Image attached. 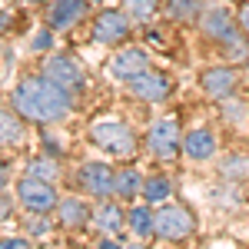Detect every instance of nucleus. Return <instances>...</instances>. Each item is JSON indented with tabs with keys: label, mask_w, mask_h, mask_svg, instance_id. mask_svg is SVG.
I'll use <instances>...</instances> for the list:
<instances>
[{
	"label": "nucleus",
	"mask_w": 249,
	"mask_h": 249,
	"mask_svg": "<svg viewBox=\"0 0 249 249\" xmlns=\"http://www.w3.org/2000/svg\"><path fill=\"white\" fill-rule=\"evenodd\" d=\"M27 176H37V179H47V183H53L60 176V170L53 166V160H30V166H27Z\"/></svg>",
	"instance_id": "obj_22"
},
{
	"label": "nucleus",
	"mask_w": 249,
	"mask_h": 249,
	"mask_svg": "<svg viewBox=\"0 0 249 249\" xmlns=\"http://www.w3.org/2000/svg\"><path fill=\"white\" fill-rule=\"evenodd\" d=\"M90 219H93V226H96V230H100V232H107V236L120 232V230H123V223H126L123 210H120L116 203H110V196L96 203V210L90 213Z\"/></svg>",
	"instance_id": "obj_14"
},
{
	"label": "nucleus",
	"mask_w": 249,
	"mask_h": 249,
	"mask_svg": "<svg viewBox=\"0 0 249 249\" xmlns=\"http://www.w3.org/2000/svg\"><path fill=\"white\" fill-rule=\"evenodd\" d=\"M130 83V90H133V96H140V100H146V103H163L166 96L173 93V83L163 73H153V70H143L140 77L126 80Z\"/></svg>",
	"instance_id": "obj_11"
},
{
	"label": "nucleus",
	"mask_w": 249,
	"mask_h": 249,
	"mask_svg": "<svg viewBox=\"0 0 249 249\" xmlns=\"http://www.w3.org/2000/svg\"><path fill=\"white\" fill-rule=\"evenodd\" d=\"M183 153L190 156V160H196V163L210 160V156L216 153V136H213V130L196 126L190 133H183Z\"/></svg>",
	"instance_id": "obj_13"
},
{
	"label": "nucleus",
	"mask_w": 249,
	"mask_h": 249,
	"mask_svg": "<svg viewBox=\"0 0 249 249\" xmlns=\"http://www.w3.org/2000/svg\"><path fill=\"white\" fill-rule=\"evenodd\" d=\"M130 37V14L126 10H116V7H107L100 10L93 20V40L103 43V47H116Z\"/></svg>",
	"instance_id": "obj_6"
},
{
	"label": "nucleus",
	"mask_w": 249,
	"mask_h": 249,
	"mask_svg": "<svg viewBox=\"0 0 249 249\" xmlns=\"http://www.w3.org/2000/svg\"><path fill=\"white\" fill-rule=\"evenodd\" d=\"M236 83H239L236 67H210L199 77V87H203V93L210 96V100H230Z\"/></svg>",
	"instance_id": "obj_10"
},
{
	"label": "nucleus",
	"mask_w": 249,
	"mask_h": 249,
	"mask_svg": "<svg viewBox=\"0 0 249 249\" xmlns=\"http://www.w3.org/2000/svg\"><path fill=\"white\" fill-rule=\"evenodd\" d=\"M83 14H87V0H57L50 7V27L53 30H70Z\"/></svg>",
	"instance_id": "obj_15"
},
{
	"label": "nucleus",
	"mask_w": 249,
	"mask_h": 249,
	"mask_svg": "<svg viewBox=\"0 0 249 249\" xmlns=\"http://www.w3.org/2000/svg\"><path fill=\"white\" fill-rule=\"evenodd\" d=\"M146 150L156 156V160H163V163H170L179 156L183 150V133H179V123L170 120V116H163V120H156L153 126H150V133H146Z\"/></svg>",
	"instance_id": "obj_4"
},
{
	"label": "nucleus",
	"mask_w": 249,
	"mask_h": 249,
	"mask_svg": "<svg viewBox=\"0 0 249 249\" xmlns=\"http://www.w3.org/2000/svg\"><path fill=\"white\" fill-rule=\"evenodd\" d=\"M130 230H133V236H140V239L153 236V210H150V206H133V210H130Z\"/></svg>",
	"instance_id": "obj_20"
},
{
	"label": "nucleus",
	"mask_w": 249,
	"mask_h": 249,
	"mask_svg": "<svg viewBox=\"0 0 249 249\" xmlns=\"http://www.w3.org/2000/svg\"><path fill=\"white\" fill-rule=\"evenodd\" d=\"M199 27H203L206 37L223 40V43H230V40L239 37V30H236V23H232V14L226 7H210V10L199 17Z\"/></svg>",
	"instance_id": "obj_12"
},
{
	"label": "nucleus",
	"mask_w": 249,
	"mask_h": 249,
	"mask_svg": "<svg viewBox=\"0 0 249 249\" xmlns=\"http://www.w3.org/2000/svg\"><path fill=\"white\" fill-rule=\"evenodd\" d=\"M226 176H249V160L246 156H230L226 160V166H223Z\"/></svg>",
	"instance_id": "obj_24"
},
{
	"label": "nucleus",
	"mask_w": 249,
	"mask_h": 249,
	"mask_svg": "<svg viewBox=\"0 0 249 249\" xmlns=\"http://www.w3.org/2000/svg\"><path fill=\"white\" fill-rule=\"evenodd\" d=\"M17 203L23 206L27 213H50L57 210V190H53V183H47V179H37V176H23L17 183Z\"/></svg>",
	"instance_id": "obj_5"
},
{
	"label": "nucleus",
	"mask_w": 249,
	"mask_h": 249,
	"mask_svg": "<svg viewBox=\"0 0 249 249\" xmlns=\"http://www.w3.org/2000/svg\"><path fill=\"white\" fill-rule=\"evenodd\" d=\"M30 216H34V219H27V232H30V236H47V232H50V223H43L40 213H30Z\"/></svg>",
	"instance_id": "obj_25"
},
{
	"label": "nucleus",
	"mask_w": 249,
	"mask_h": 249,
	"mask_svg": "<svg viewBox=\"0 0 249 249\" xmlns=\"http://www.w3.org/2000/svg\"><path fill=\"white\" fill-rule=\"evenodd\" d=\"M199 7H203V0H170V17L173 20H183V23H193V20L199 17Z\"/></svg>",
	"instance_id": "obj_21"
},
{
	"label": "nucleus",
	"mask_w": 249,
	"mask_h": 249,
	"mask_svg": "<svg viewBox=\"0 0 249 249\" xmlns=\"http://www.w3.org/2000/svg\"><path fill=\"white\" fill-rule=\"evenodd\" d=\"M140 193H143V199H146V203H163V199L173 193V186H170V179H166V176H146Z\"/></svg>",
	"instance_id": "obj_19"
},
{
	"label": "nucleus",
	"mask_w": 249,
	"mask_h": 249,
	"mask_svg": "<svg viewBox=\"0 0 249 249\" xmlns=\"http://www.w3.org/2000/svg\"><path fill=\"white\" fill-rule=\"evenodd\" d=\"M90 140L100 150H107V153H113V156H133L136 153V133L126 123H116V120L93 123L90 126Z\"/></svg>",
	"instance_id": "obj_3"
},
{
	"label": "nucleus",
	"mask_w": 249,
	"mask_h": 249,
	"mask_svg": "<svg viewBox=\"0 0 249 249\" xmlns=\"http://www.w3.org/2000/svg\"><path fill=\"white\" fill-rule=\"evenodd\" d=\"M143 190V173L136 166H123L113 173V196L116 199H136Z\"/></svg>",
	"instance_id": "obj_16"
},
{
	"label": "nucleus",
	"mask_w": 249,
	"mask_h": 249,
	"mask_svg": "<svg viewBox=\"0 0 249 249\" xmlns=\"http://www.w3.org/2000/svg\"><path fill=\"white\" fill-rule=\"evenodd\" d=\"M239 30H243V34L249 37V3L243 7V10H239Z\"/></svg>",
	"instance_id": "obj_27"
},
{
	"label": "nucleus",
	"mask_w": 249,
	"mask_h": 249,
	"mask_svg": "<svg viewBox=\"0 0 249 249\" xmlns=\"http://www.w3.org/2000/svg\"><path fill=\"white\" fill-rule=\"evenodd\" d=\"M47 47H50V34L43 30V34H40V37L34 40V50H47Z\"/></svg>",
	"instance_id": "obj_28"
},
{
	"label": "nucleus",
	"mask_w": 249,
	"mask_h": 249,
	"mask_svg": "<svg viewBox=\"0 0 249 249\" xmlns=\"http://www.w3.org/2000/svg\"><path fill=\"white\" fill-rule=\"evenodd\" d=\"M123 10L133 20H150L156 14V0H123Z\"/></svg>",
	"instance_id": "obj_23"
},
{
	"label": "nucleus",
	"mask_w": 249,
	"mask_h": 249,
	"mask_svg": "<svg viewBox=\"0 0 249 249\" xmlns=\"http://www.w3.org/2000/svg\"><path fill=\"white\" fill-rule=\"evenodd\" d=\"M143 70H150V57H146V50H140V47H126V50H116L110 63H107V73L113 80H133L140 77Z\"/></svg>",
	"instance_id": "obj_7"
},
{
	"label": "nucleus",
	"mask_w": 249,
	"mask_h": 249,
	"mask_svg": "<svg viewBox=\"0 0 249 249\" xmlns=\"http://www.w3.org/2000/svg\"><path fill=\"white\" fill-rule=\"evenodd\" d=\"M3 186H7V166H3V160H0V193H3Z\"/></svg>",
	"instance_id": "obj_29"
},
{
	"label": "nucleus",
	"mask_w": 249,
	"mask_h": 249,
	"mask_svg": "<svg viewBox=\"0 0 249 249\" xmlns=\"http://www.w3.org/2000/svg\"><path fill=\"white\" fill-rule=\"evenodd\" d=\"M30 239L27 236H14V239H0V249H27Z\"/></svg>",
	"instance_id": "obj_26"
},
{
	"label": "nucleus",
	"mask_w": 249,
	"mask_h": 249,
	"mask_svg": "<svg viewBox=\"0 0 249 249\" xmlns=\"http://www.w3.org/2000/svg\"><path fill=\"white\" fill-rule=\"evenodd\" d=\"M193 230H196V219L179 203H170V206H163L160 213H153V236L163 239V243H179V239L193 236Z\"/></svg>",
	"instance_id": "obj_2"
},
{
	"label": "nucleus",
	"mask_w": 249,
	"mask_h": 249,
	"mask_svg": "<svg viewBox=\"0 0 249 249\" xmlns=\"http://www.w3.org/2000/svg\"><path fill=\"white\" fill-rule=\"evenodd\" d=\"M80 190L90 193L93 199L113 196V170L107 163H83L80 166Z\"/></svg>",
	"instance_id": "obj_9"
},
{
	"label": "nucleus",
	"mask_w": 249,
	"mask_h": 249,
	"mask_svg": "<svg viewBox=\"0 0 249 249\" xmlns=\"http://www.w3.org/2000/svg\"><path fill=\"white\" fill-rule=\"evenodd\" d=\"M14 110L27 123L50 126V123H60L63 116H70V110H73V90L53 83L43 73L40 77H23L14 87Z\"/></svg>",
	"instance_id": "obj_1"
},
{
	"label": "nucleus",
	"mask_w": 249,
	"mask_h": 249,
	"mask_svg": "<svg viewBox=\"0 0 249 249\" xmlns=\"http://www.w3.org/2000/svg\"><path fill=\"white\" fill-rule=\"evenodd\" d=\"M43 77H50L53 83L73 90V93L83 87V70H80V63L70 57V53H53V57H47V63H43Z\"/></svg>",
	"instance_id": "obj_8"
},
{
	"label": "nucleus",
	"mask_w": 249,
	"mask_h": 249,
	"mask_svg": "<svg viewBox=\"0 0 249 249\" xmlns=\"http://www.w3.org/2000/svg\"><path fill=\"white\" fill-rule=\"evenodd\" d=\"M57 213H60V226L63 230H83L90 223V210H87L83 199H60Z\"/></svg>",
	"instance_id": "obj_17"
},
{
	"label": "nucleus",
	"mask_w": 249,
	"mask_h": 249,
	"mask_svg": "<svg viewBox=\"0 0 249 249\" xmlns=\"http://www.w3.org/2000/svg\"><path fill=\"white\" fill-rule=\"evenodd\" d=\"M23 143V116L14 110H0V146H17Z\"/></svg>",
	"instance_id": "obj_18"
}]
</instances>
